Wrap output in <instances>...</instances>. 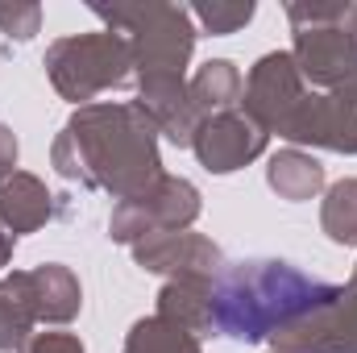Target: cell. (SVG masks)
Returning a JSON list of instances; mask_svg holds the SVG:
<instances>
[{"label": "cell", "instance_id": "cell-1", "mask_svg": "<svg viewBox=\"0 0 357 353\" xmlns=\"http://www.w3.org/2000/svg\"><path fill=\"white\" fill-rule=\"evenodd\" d=\"M54 171L88 191H108L116 204L142 195L162 175L158 129L154 121L129 104H84L71 112L63 133L50 146Z\"/></svg>", "mask_w": 357, "mask_h": 353}, {"label": "cell", "instance_id": "cell-2", "mask_svg": "<svg viewBox=\"0 0 357 353\" xmlns=\"http://www.w3.org/2000/svg\"><path fill=\"white\" fill-rule=\"evenodd\" d=\"M337 295V283H324L282 258H245L225 266L212 283V333L241 345L270 341L278 329L303 320Z\"/></svg>", "mask_w": 357, "mask_h": 353}, {"label": "cell", "instance_id": "cell-3", "mask_svg": "<svg viewBox=\"0 0 357 353\" xmlns=\"http://www.w3.org/2000/svg\"><path fill=\"white\" fill-rule=\"evenodd\" d=\"M91 13L121 38H129L133 50V67L137 80L150 75H187V63L195 54V21L183 4H162V0H146V4H91Z\"/></svg>", "mask_w": 357, "mask_h": 353}, {"label": "cell", "instance_id": "cell-4", "mask_svg": "<svg viewBox=\"0 0 357 353\" xmlns=\"http://www.w3.org/2000/svg\"><path fill=\"white\" fill-rule=\"evenodd\" d=\"M46 75L63 100H71L75 108L96 104L100 91H116L137 84V67H133V50L129 38L100 29V33H71L50 42L46 50Z\"/></svg>", "mask_w": 357, "mask_h": 353}, {"label": "cell", "instance_id": "cell-5", "mask_svg": "<svg viewBox=\"0 0 357 353\" xmlns=\"http://www.w3.org/2000/svg\"><path fill=\"white\" fill-rule=\"evenodd\" d=\"M199 191L195 183L178 175H162L154 179L142 195L121 200L108 216V237L121 246H133L150 233H167V229H191L199 220Z\"/></svg>", "mask_w": 357, "mask_h": 353}, {"label": "cell", "instance_id": "cell-6", "mask_svg": "<svg viewBox=\"0 0 357 353\" xmlns=\"http://www.w3.org/2000/svg\"><path fill=\"white\" fill-rule=\"evenodd\" d=\"M303 96H307V84H303L291 50H270L250 67V80H245V91H241V112L266 137L270 133L282 137V129L291 125V117L303 104Z\"/></svg>", "mask_w": 357, "mask_h": 353}, {"label": "cell", "instance_id": "cell-7", "mask_svg": "<svg viewBox=\"0 0 357 353\" xmlns=\"http://www.w3.org/2000/svg\"><path fill=\"white\" fill-rule=\"evenodd\" d=\"M282 137L295 150L312 146L328 154H357V84L341 91H307Z\"/></svg>", "mask_w": 357, "mask_h": 353}, {"label": "cell", "instance_id": "cell-8", "mask_svg": "<svg viewBox=\"0 0 357 353\" xmlns=\"http://www.w3.org/2000/svg\"><path fill=\"white\" fill-rule=\"evenodd\" d=\"M0 291L13 295L33 316V324H71L84 308V287H79L75 270L63 262L13 270L8 278H0Z\"/></svg>", "mask_w": 357, "mask_h": 353}, {"label": "cell", "instance_id": "cell-9", "mask_svg": "<svg viewBox=\"0 0 357 353\" xmlns=\"http://www.w3.org/2000/svg\"><path fill=\"white\" fill-rule=\"evenodd\" d=\"M133 262L150 274H167V278H204L216 283V274L225 270V254L212 237L191 233V229H167V233H150L142 241L129 246Z\"/></svg>", "mask_w": 357, "mask_h": 353}, {"label": "cell", "instance_id": "cell-10", "mask_svg": "<svg viewBox=\"0 0 357 353\" xmlns=\"http://www.w3.org/2000/svg\"><path fill=\"white\" fill-rule=\"evenodd\" d=\"M270 345L282 353H357V287L345 283L333 303L278 329Z\"/></svg>", "mask_w": 357, "mask_h": 353}, {"label": "cell", "instance_id": "cell-11", "mask_svg": "<svg viewBox=\"0 0 357 353\" xmlns=\"http://www.w3.org/2000/svg\"><path fill=\"white\" fill-rule=\"evenodd\" d=\"M266 142H270L266 133L241 108H233V112H216V117L199 121L191 150H195V158L208 175H233V171L250 167L254 158H262Z\"/></svg>", "mask_w": 357, "mask_h": 353}, {"label": "cell", "instance_id": "cell-12", "mask_svg": "<svg viewBox=\"0 0 357 353\" xmlns=\"http://www.w3.org/2000/svg\"><path fill=\"white\" fill-rule=\"evenodd\" d=\"M291 59H295L303 84H316L324 91H341L357 84V38L345 25H324V29L295 33Z\"/></svg>", "mask_w": 357, "mask_h": 353}, {"label": "cell", "instance_id": "cell-13", "mask_svg": "<svg viewBox=\"0 0 357 353\" xmlns=\"http://www.w3.org/2000/svg\"><path fill=\"white\" fill-rule=\"evenodd\" d=\"M158 129V137H167L178 150H191L195 142V129H199V117L191 108V91L187 80L175 75H150V80H137V100H133Z\"/></svg>", "mask_w": 357, "mask_h": 353}, {"label": "cell", "instance_id": "cell-14", "mask_svg": "<svg viewBox=\"0 0 357 353\" xmlns=\"http://www.w3.org/2000/svg\"><path fill=\"white\" fill-rule=\"evenodd\" d=\"M54 216V195L50 187L29 171H8L0 175V229L13 237L38 233Z\"/></svg>", "mask_w": 357, "mask_h": 353}, {"label": "cell", "instance_id": "cell-15", "mask_svg": "<svg viewBox=\"0 0 357 353\" xmlns=\"http://www.w3.org/2000/svg\"><path fill=\"white\" fill-rule=\"evenodd\" d=\"M162 320H171L178 329L208 337L212 333V283L204 278H167L158 291V312Z\"/></svg>", "mask_w": 357, "mask_h": 353}, {"label": "cell", "instance_id": "cell-16", "mask_svg": "<svg viewBox=\"0 0 357 353\" xmlns=\"http://www.w3.org/2000/svg\"><path fill=\"white\" fill-rule=\"evenodd\" d=\"M187 91H191V108L199 121L216 117V112H233L241 104V91H245V80L237 71V63L229 59H208L204 67H195V75L187 80Z\"/></svg>", "mask_w": 357, "mask_h": 353}, {"label": "cell", "instance_id": "cell-17", "mask_svg": "<svg viewBox=\"0 0 357 353\" xmlns=\"http://www.w3.org/2000/svg\"><path fill=\"white\" fill-rule=\"evenodd\" d=\"M324 167H320V158L316 154H307V150H278L274 158L266 163V183L270 191L278 195V200H291V204H303V200H316L320 191H324Z\"/></svg>", "mask_w": 357, "mask_h": 353}, {"label": "cell", "instance_id": "cell-18", "mask_svg": "<svg viewBox=\"0 0 357 353\" xmlns=\"http://www.w3.org/2000/svg\"><path fill=\"white\" fill-rule=\"evenodd\" d=\"M121 353H204V345H199L195 333L178 329V324L162 320V316H142L129 329Z\"/></svg>", "mask_w": 357, "mask_h": 353}, {"label": "cell", "instance_id": "cell-19", "mask_svg": "<svg viewBox=\"0 0 357 353\" xmlns=\"http://www.w3.org/2000/svg\"><path fill=\"white\" fill-rule=\"evenodd\" d=\"M320 229L333 246H357V179H337L324 191Z\"/></svg>", "mask_w": 357, "mask_h": 353}, {"label": "cell", "instance_id": "cell-20", "mask_svg": "<svg viewBox=\"0 0 357 353\" xmlns=\"http://www.w3.org/2000/svg\"><path fill=\"white\" fill-rule=\"evenodd\" d=\"M187 13H191V21H195L204 33L229 38V33H237V29H245V25L254 21L258 4H254V0H195Z\"/></svg>", "mask_w": 357, "mask_h": 353}, {"label": "cell", "instance_id": "cell-21", "mask_svg": "<svg viewBox=\"0 0 357 353\" xmlns=\"http://www.w3.org/2000/svg\"><path fill=\"white\" fill-rule=\"evenodd\" d=\"M349 0H291L287 4V21L295 33L303 29H324V25H345Z\"/></svg>", "mask_w": 357, "mask_h": 353}, {"label": "cell", "instance_id": "cell-22", "mask_svg": "<svg viewBox=\"0 0 357 353\" xmlns=\"http://www.w3.org/2000/svg\"><path fill=\"white\" fill-rule=\"evenodd\" d=\"M33 337V316L0 291V353H21Z\"/></svg>", "mask_w": 357, "mask_h": 353}, {"label": "cell", "instance_id": "cell-23", "mask_svg": "<svg viewBox=\"0 0 357 353\" xmlns=\"http://www.w3.org/2000/svg\"><path fill=\"white\" fill-rule=\"evenodd\" d=\"M42 29V8L38 4H0V33L13 42H29Z\"/></svg>", "mask_w": 357, "mask_h": 353}, {"label": "cell", "instance_id": "cell-24", "mask_svg": "<svg viewBox=\"0 0 357 353\" xmlns=\"http://www.w3.org/2000/svg\"><path fill=\"white\" fill-rule=\"evenodd\" d=\"M21 353H88L75 333H33Z\"/></svg>", "mask_w": 357, "mask_h": 353}, {"label": "cell", "instance_id": "cell-25", "mask_svg": "<svg viewBox=\"0 0 357 353\" xmlns=\"http://www.w3.org/2000/svg\"><path fill=\"white\" fill-rule=\"evenodd\" d=\"M17 154H21V146H17V133H13L8 125H0V175L17 171Z\"/></svg>", "mask_w": 357, "mask_h": 353}, {"label": "cell", "instance_id": "cell-26", "mask_svg": "<svg viewBox=\"0 0 357 353\" xmlns=\"http://www.w3.org/2000/svg\"><path fill=\"white\" fill-rule=\"evenodd\" d=\"M13 246H17V237L0 229V266H8V258H13Z\"/></svg>", "mask_w": 357, "mask_h": 353}, {"label": "cell", "instance_id": "cell-27", "mask_svg": "<svg viewBox=\"0 0 357 353\" xmlns=\"http://www.w3.org/2000/svg\"><path fill=\"white\" fill-rule=\"evenodd\" d=\"M345 29L357 38V4H354V0H349V13H345Z\"/></svg>", "mask_w": 357, "mask_h": 353}, {"label": "cell", "instance_id": "cell-28", "mask_svg": "<svg viewBox=\"0 0 357 353\" xmlns=\"http://www.w3.org/2000/svg\"><path fill=\"white\" fill-rule=\"evenodd\" d=\"M349 287H357V266H354V274H349Z\"/></svg>", "mask_w": 357, "mask_h": 353}, {"label": "cell", "instance_id": "cell-29", "mask_svg": "<svg viewBox=\"0 0 357 353\" xmlns=\"http://www.w3.org/2000/svg\"><path fill=\"white\" fill-rule=\"evenodd\" d=\"M270 353H282V350H270Z\"/></svg>", "mask_w": 357, "mask_h": 353}]
</instances>
